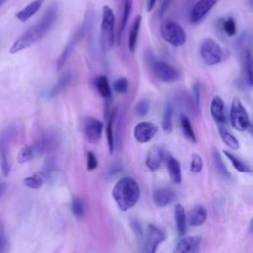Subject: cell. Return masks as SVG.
I'll list each match as a JSON object with an SVG mask.
<instances>
[{
    "instance_id": "cell-1",
    "label": "cell",
    "mask_w": 253,
    "mask_h": 253,
    "mask_svg": "<svg viewBox=\"0 0 253 253\" xmlns=\"http://www.w3.org/2000/svg\"><path fill=\"white\" fill-rule=\"evenodd\" d=\"M57 5H52L48 8L45 14L23 35H21L11 45L9 52L14 54L25 48H28L42 40L51 29L58 17Z\"/></svg>"
},
{
    "instance_id": "cell-2",
    "label": "cell",
    "mask_w": 253,
    "mask_h": 253,
    "mask_svg": "<svg viewBox=\"0 0 253 253\" xmlns=\"http://www.w3.org/2000/svg\"><path fill=\"white\" fill-rule=\"evenodd\" d=\"M112 195L118 207L126 211L137 203L140 196V190L136 181L133 178L126 176L116 183Z\"/></svg>"
},
{
    "instance_id": "cell-3",
    "label": "cell",
    "mask_w": 253,
    "mask_h": 253,
    "mask_svg": "<svg viewBox=\"0 0 253 253\" xmlns=\"http://www.w3.org/2000/svg\"><path fill=\"white\" fill-rule=\"evenodd\" d=\"M115 42V15L113 10L105 5L102 9L101 44L104 50H110Z\"/></svg>"
},
{
    "instance_id": "cell-4",
    "label": "cell",
    "mask_w": 253,
    "mask_h": 253,
    "mask_svg": "<svg viewBox=\"0 0 253 253\" xmlns=\"http://www.w3.org/2000/svg\"><path fill=\"white\" fill-rule=\"evenodd\" d=\"M161 38L173 46H182L187 41V35L185 30L176 22L164 21L160 25Z\"/></svg>"
},
{
    "instance_id": "cell-5",
    "label": "cell",
    "mask_w": 253,
    "mask_h": 253,
    "mask_svg": "<svg viewBox=\"0 0 253 253\" xmlns=\"http://www.w3.org/2000/svg\"><path fill=\"white\" fill-rule=\"evenodd\" d=\"M200 54L208 65H216L223 60L224 51L221 46L212 39L206 38L200 46Z\"/></svg>"
},
{
    "instance_id": "cell-6",
    "label": "cell",
    "mask_w": 253,
    "mask_h": 253,
    "mask_svg": "<svg viewBox=\"0 0 253 253\" xmlns=\"http://www.w3.org/2000/svg\"><path fill=\"white\" fill-rule=\"evenodd\" d=\"M229 118L231 126L238 131H244L250 126V118L247 110L239 98L235 97L231 102Z\"/></svg>"
},
{
    "instance_id": "cell-7",
    "label": "cell",
    "mask_w": 253,
    "mask_h": 253,
    "mask_svg": "<svg viewBox=\"0 0 253 253\" xmlns=\"http://www.w3.org/2000/svg\"><path fill=\"white\" fill-rule=\"evenodd\" d=\"M164 232L154 224H148L145 233H143L141 244V253H155L157 246L164 241Z\"/></svg>"
},
{
    "instance_id": "cell-8",
    "label": "cell",
    "mask_w": 253,
    "mask_h": 253,
    "mask_svg": "<svg viewBox=\"0 0 253 253\" xmlns=\"http://www.w3.org/2000/svg\"><path fill=\"white\" fill-rule=\"evenodd\" d=\"M151 69L155 77L163 82H174L180 77L179 71L174 66L162 60H154Z\"/></svg>"
},
{
    "instance_id": "cell-9",
    "label": "cell",
    "mask_w": 253,
    "mask_h": 253,
    "mask_svg": "<svg viewBox=\"0 0 253 253\" xmlns=\"http://www.w3.org/2000/svg\"><path fill=\"white\" fill-rule=\"evenodd\" d=\"M13 133L14 130L12 127H10L0 135V169L4 176H8L11 170L9 160V142L13 136Z\"/></svg>"
},
{
    "instance_id": "cell-10",
    "label": "cell",
    "mask_w": 253,
    "mask_h": 253,
    "mask_svg": "<svg viewBox=\"0 0 253 253\" xmlns=\"http://www.w3.org/2000/svg\"><path fill=\"white\" fill-rule=\"evenodd\" d=\"M84 134L88 142L98 143L103 132V123L97 118L88 117L84 122Z\"/></svg>"
},
{
    "instance_id": "cell-11",
    "label": "cell",
    "mask_w": 253,
    "mask_h": 253,
    "mask_svg": "<svg viewBox=\"0 0 253 253\" xmlns=\"http://www.w3.org/2000/svg\"><path fill=\"white\" fill-rule=\"evenodd\" d=\"M157 130H158V127L153 123L140 122L135 126L133 129V135L136 141L140 143H146L153 138Z\"/></svg>"
},
{
    "instance_id": "cell-12",
    "label": "cell",
    "mask_w": 253,
    "mask_h": 253,
    "mask_svg": "<svg viewBox=\"0 0 253 253\" xmlns=\"http://www.w3.org/2000/svg\"><path fill=\"white\" fill-rule=\"evenodd\" d=\"M218 0H199L193 7L190 15L192 23H198L204 19L208 13L215 6Z\"/></svg>"
},
{
    "instance_id": "cell-13",
    "label": "cell",
    "mask_w": 253,
    "mask_h": 253,
    "mask_svg": "<svg viewBox=\"0 0 253 253\" xmlns=\"http://www.w3.org/2000/svg\"><path fill=\"white\" fill-rule=\"evenodd\" d=\"M202 243L200 236H187L181 238L175 246L174 253H199Z\"/></svg>"
},
{
    "instance_id": "cell-14",
    "label": "cell",
    "mask_w": 253,
    "mask_h": 253,
    "mask_svg": "<svg viewBox=\"0 0 253 253\" xmlns=\"http://www.w3.org/2000/svg\"><path fill=\"white\" fill-rule=\"evenodd\" d=\"M83 31H84V27H80V28L73 34V36L71 37L70 41L68 42V43H67L66 46L64 47V49H63V51H62V53H61V55L59 56V58H58V60H57V65H56V66H57V70H60V69L63 67V65L65 64L66 60L68 59L69 55H70L71 52L73 51V49H74V47L76 46L77 42H78L79 40L82 38Z\"/></svg>"
},
{
    "instance_id": "cell-15",
    "label": "cell",
    "mask_w": 253,
    "mask_h": 253,
    "mask_svg": "<svg viewBox=\"0 0 253 253\" xmlns=\"http://www.w3.org/2000/svg\"><path fill=\"white\" fill-rule=\"evenodd\" d=\"M152 199L157 207H165L174 202L176 199V193L167 187H162L154 190Z\"/></svg>"
},
{
    "instance_id": "cell-16",
    "label": "cell",
    "mask_w": 253,
    "mask_h": 253,
    "mask_svg": "<svg viewBox=\"0 0 253 253\" xmlns=\"http://www.w3.org/2000/svg\"><path fill=\"white\" fill-rule=\"evenodd\" d=\"M164 158V154L162 149L159 146L153 145L147 152L146 155V166L150 171H156L161 165V162Z\"/></svg>"
},
{
    "instance_id": "cell-17",
    "label": "cell",
    "mask_w": 253,
    "mask_h": 253,
    "mask_svg": "<svg viewBox=\"0 0 253 253\" xmlns=\"http://www.w3.org/2000/svg\"><path fill=\"white\" fill-rule=\"evenodd\" d=\"M211 115L218 124L222 125L226 121L224 102L219 96L213 97L211 102Z\"/></svg>"
},
{
    "instance_id": "cell-18",
    "label": "cell",
    "mask_w": 253,
    "mask_h": 253,
    "mask_svg": "<svg viewBox=\"0 0 253 253\" xmlns=\"http://www.w3.org/2000/svg\"><path fill=\"white\" fill-rule=\"evenodd\" d=\"M187 221L191 226H199L202 225L207 219V210L201 206H194L188 212Z\"/></svg>"
},
{
    "instance_id": "cell-19",
    "label": "cell",
    "mask_w": 253,
    "mask_h": 253,
    "mask_svg": "<svg viewBox=\"0 0 253 253\" xmlns=\"http://www.w3.org/2000/svg\"><path fill=\"white\" fill-rule=\"evenodd\" d=\"M165 162H166V167L171 180L176 184L181 183L182 172H181V165L179 161L175 157L171 155H167L165 158Z\"/></svg>"
},
{
    "instance_id": "cell-20",
    "label": "cell",
    "mask_w": 253,
    "mask_h": 253,
    "mask_svg": "<svg viewBox=\"0 0 253 253\" xmlns=\"http://www.w3.org/2000/svg\"><path fill=\"white\" fill-rule=\"evenodd\" d=\"M44 0H34L31 3H29L25 8L20 10L16 14V18L21 22H26L30 18H32L42 7Z\"/></svg>"
},
{
    "instance_id": "cell-21",
    "label": "cell",
    "mask_w": 253,
    "mask_h": 253,
    "mask_svg": "<svg viewBox=\"0 0 253 253\" xmlns=\"http://www.w3.org/2000/svg\"><path fill=\"white\" fill-rule=\"evenodd\" d=\"M212 163L213 166L217 172V174L219 175V177L225 181H230L231 180V175L228 172L223 160L221 159L220 153L218 152V150L216 148L212 149Z\"/></svg>"
},
{
    "instance_id": "cell-22",
    "label": "cell",
    "mask_w": 253,
    "mask_h": 253,
    "mask_svg": "<svg viewBox=\"0 0 253 253\" xmlns=\"http://www.w3.org/2000/svg\"><path fill=\"white\" fill-rule=\"evenodd\" d=\"M117 116V109H113L110 114H109V118H108V124H107V127H106V136H107V143H108V148H109V152L110 154H112L114 152V122Z\"/></svg>"
},
{
    "instance_id": "cell-23",
    "label": "cell",
    "mask_w": 253,
    "mask_h": 253,
    "mask_svg": "<svg viewBox=\"0 0 253 253\" xmlns=\"http://www.w3.org/2000/svg\"><path fill=\"white\" fill-rule=\"evenodd\" d=\"M49 177L47 176L46 173H44L43 171H41V172H37L35 173L34 175L30 176V177H27L24 179V184L31 188V189H40L46 180H48Z\"/></svg>"
},
{
    "instance_id": "cell-24",
    "label": "cell",
    "mask_w": 253,
    "mask_h": 253,
    "mask_svg": "<svg viewBox=\"0 0 253 253\" xmlns=\"http://www.w3.org/2000/svg\"><path fill=\"white\" fill-rule=\"evenodd\" d=\"M94 85L99 92V94L105 98V99H110L112 97V90L111 86L109 84V81L105 75H99L95 78L94 80Z\"/></svg>"
},
{
    "instance_id": "cell-25",
    "label": "cell",
    "mask_w": 253,
    "mask_h": 253,
    "mask_svg": "<svg viewBox=\"0 0 253 253\" xmlns=\"http://www.w3.org/2000/svg\"><path fill=\"white\" fill-rule=\"evenodd\" d=\"M140 25H141V17L138 15L132 23V26H131V29L129 32V36H128V49L130 52H134V50L136 48Z\"/></svg>"
},
{
    "instance_id": "cell-26",
    "label": "cell",
    "mask_w": 253,
    "mask_h": 253,
    "mask_svg": "<svg viewBox=\"0 0 253 253\" xmlns=\"http://www.w3.org/2000/svg\"><path fill=\"white\" fill-rule=\"evenodd\" d=\"M175 219L177 223L178 232L182 236L187 231V216L184 207L180 204H177L175 207Z\"/></svg>"
},
{
    "instance_id": "cell-27",
    "label": "cell",
    "mask_w": 253,
    "mask_h": 253,
    "mask_svg": "<svg viewBox=\"0 0 253 253\" xmlns=\"http://www.w3.org/2000/svg\"><path fill=\"white\" fill-rule=\"evenodd\" d=\"M242 66L245 80L249 86H252V57L249 49H245L242 52Z\"/></svg>"
},
{
    "instance_id": "cell-28",
    "label": "cell",
    "mask_w": 253,
    "mask_h": 253,
    "mask_svg": "<svg viewBox=\"0 0 253 253\" xmlns=\"http://www.w3.org/2000/svg\"><path fill=\"white\" fill-rule=\"evenodd\" d=\"M180 125H181V128L182 131L184 133V136L191 142L196 143L197 142V137L194 131V128L192 126L191 121L190 119L186 116V115H181L180 116Z\"/></svg>"
},
{
    "instance_id": "cell-29",
    "label": "cell",
    "mask_w": 253,
    "mask_h": 253,
    "mask_svg": "<svg viewBox=\"0 0 253 253\" xmlns=\"http://www.w3.org/2000/svg\"><path fill=\"white\" fill-rule=\"evenodd\" d=\"M72 79V74L71 72H65L57 81V83L53 86V88L49 92V97H54L63 92L67 86L70 84Z\"/></svg>"
},
{
    "instance_id": "cell-30",
    "label": "cell",
    "mask_w": 253,
    "mask_h": 253,
    "mask_svg": "<svg viewBox=\"0 0 253 253\" xmlns=\"http://www.w3.org/2000/svg\"><path fill=\"white\" fill-rule=\"evenodd\" d=\"M218 133L221 138V140L231 149H238L239 148V141L238 139L224 126H218Z\"/></svg>"
},
{
    "instance_id": "cell-31",
    "label": "cell",
    "mask_w": 253,
    "mask_h": 253,
    "mask_svg": "<svg viewBox=\"0 0 253 253\" xmlns=\"http://www.w3.org/2000/svg\"><path fill=\"white\" fill-rule=\"evenodd\" d=\"M173 110L170 104H167L164 108L163 111V116H162V121H161V126L162 129L166 133H170L173 129Z\"/></svg>"
},
{
    "instance_id": "cell-32",
    "label": "cell",
    "mask_w": 253,
    "mask_h": 253,
    "mask_svg": "<svg viewBox=\"0 0 253 253\" xmlns=\"http://www.w3.org/2000/svg\"><path fill=\"white\" fill-rule=\"evenodd\" d=\"M131 9H132V0H123V15H122V20H121L120 29H119V40L129 19Z\"/></svg>"
},
{
    "instance_id": "cell-33",
    "label": "cell",
    "mask_w": 253,
    "mask_h": 253,
    "mask_svg": "<svg viewBox=\"0 0 253 253\" xmlns=\"http://www.w3.org/2000/svg\"><path fill=\"white\" fill-rule=\"evenodd\" d=\"M224 155L229 159V161L231 162L232 166L234 167V169L238 172L241 173H251V168L250 166H248L245 162H243L241 159H239L238 157H236L235 155H233L232 153L224 150L223 151Z\"/></svg>"
},
{
    "instance_id": "cell-34",
    "label": "cell",
    "mask_w": 253,
    "mask_h": 253,
    "mask_svg": "<svg viewBox=\"0 0 253 253\" xmlns=\"http://www.w3.org/2000/svg\"><path fill=\"white\" fill-rule=\"evenodd\" d=\"M34 157H36V152H35L33 144L32 145H27V146L23 147L20 150V152L18 153L17 161L19 163H25V162H28V161L32 160Z\"/></svg>"
},
{
    "instance_id": "cell-35",
    "label": "cell",
    "mask_w": 253,
    "mask_h": 253,
    "mask_svg": "<svg viewBox=\"0 0 253 253\" xmlns=\"http://www.w3.org/2000/svg\"><path fill=\"white\" fill-rule=\"evenodd\" d=\"M71 211L77 219H82L85 215V207L79 198H74L71 202Z\"/></svg>"
},
{
    "instance_id": "cell-36",
    "label": "cell",
    "mask_w": 253,
    "mask_h": 253,
    "mask_svg": "<svg viewBox=\"0 0 253 253\" xmlns=\"http://www.w3.org/2000/svg\"><path fill=\"white\" fill-rule=\"evenodd\" d=\"M9 241L5 230V225L0 219V253H8Z\"/></svg>"
},
{
    "instance_id": "cell-37",
    "label": "cell",
    "mask_w": 253,
    "mask_h": 253,
    "mask_svg": "<svg viewBox=\"0 0 253 253\" xmlns=\"http://www.w3.org/2000/svg\"><path fill=\"white\" fill-rule=\"evenodd\" d=\"M113 88L119 94H126L128 90V80L126 77H120L114 81Z\"/></svg>"
},
{
    "instance_id": "cell-38",
    "label": "cell",
    "mask_w": 253,
    "mask_h": 253,
    "mask_svg": "<svg viewBox=\"0 0 253 253\" xmlns=\"http://www.w3.org/2000/svg\"><path fill=\"white\" fill-rule=\"evenodd\" d=\"M190 169H191L192 173H200L202 171V169H203V159L199 154L194 153L192 155Z\"/></svg>"
},
{
    "instance_id": "cell-39",
    "label": "cell",
    "mask_w": 253,
    "mask_h": 253,
    "mask_svg": "<svg viewBox=\"0 0 253 253\" xmlns=\"http://www.w3.org/2000/svg\"><path fill=\"white\" fill-rule=\"evenodd\" d=\"M222 29H223L224 33L227 36H229V37L234 36L236 34V24H235V21L232 18H227L222 23Z\"/></svg>"
},
{
    "instance_id": "cell-40",
    "label": "cell",
    "mask_w": 253,
    "mask_h": 253,
    "mask_svg": "<svg viewBox=\"0 0 253 253\" xmlns=\"http://www.w3.org/2000/svg\"><path fill=\"white\" fill-rule=\"evenodd\" d=\"M149 111V102L146 99H141L136 107H135V112L139 117L145 116Z\"/></svg>"
},
{
    "instance_id": "cell-41",
    "label": "cell",
    "mask_w": 253,
    "mask_h": 253,
    "mask_svg": "<svg viewBox=\"0 0 253 253\" xmlns=\"http://www.w3.org/2000/svg\"><path fill=\"white\" fill-rule=\"evenodd\" d=\"M98 167V160L96 155L94 154V152L92 151H88L87 153V169L88 171H93L95 169H97Z\"/></svg>"
},
{
    "instance_id": "cell-42",
    "label": "cell",
    "mask_w": 253,
    "mask_h": 253,
    "mask_svg": "<svg viewBox=\"0 0 253 253\" xmlns=\"http://www.w3.org/2000/svg\"><path fill=\"white\" fill-rule=\"evenodd\" d=\"M131 228H132L133 232L135 233L139 242H141L142 237H143V231H142V227H141L140 223L137 220H132L131 221Z\"/></svg>"
},
{
    "instance_id": "cell-43",
    "label": "cell",
    "mask_w": 253,
    "mask_h": 253,
    "mask_svg": "<svg viewBox=\"0 0 253 253\" xmlns=\"http://www.w3.org/2000/svg\"><path fill=\"white\" fill-rule=\"evenodd\" d=\"M193 91H194V102H195V108L199 109L200 108V84L197 82L195 83L194 87H193Z\"/></svg>"
},
{
    "instance_id": "cell-44",
    "label": "cell",
    "mask_w": 253,
    "mask_h": 253,
    "mask_svg": "<svg viewBox=\"0 0 253 253\" xmlns=\"http://www.w3.org/2000/svg\"><path fill=\"white\" fill-rule=\"evenodd\" d=\"M171 1H172V0H165V1L163 2V4H162V5H161V7H160L159 17H162V16L165 14V12L167 11L168 7H169V6H170V4H171Z\"/></svg>"
},
{
    "instance_id": "cell-45",
    "label": "cell",
    "mask_w": 253,
    "mask_h": 253,
    "mask_svg": "<svg viewBox=\"0 0 253 253\" xmlns=\"http://www.w3.org/2000/svg\"><path fill=\"white\" fill-rule=\"evenodd\" d=\"M156 0H146V11L150 12L155 6Z\"/></svg>"
},
{
    "instance_id": "cell-46",
    "label": "cell",
    "mask_w": 253,
    "mask_h": 253,
    "mask_svg": "<svg viewBox=\"0 0 253 253\" xmlns=\"http://www.w3.org/2000/svg\"><path fill=\"white\" fill-rule=\"evenodd\" d=\"M5 190H6V184L0 183V196H2V194L5 192Z\"/></svg>"
},
{
    "instance_id": "cell-47",
    "label": "cell",
    "mask_w": 253,
    "mask_h": 253,
    "mask_svg": "<svg viewBox=\"0 0 253 253\" xmlns=\"http://www.w3.org/2000/svg\"><path fill=\"white\" fill-rule=\"evenodd\" d=\"M6 1H7V0H0V7H1V6H3V5L5 4V2H6Z\"/></svg>"
}]
</instances>
